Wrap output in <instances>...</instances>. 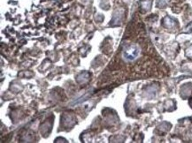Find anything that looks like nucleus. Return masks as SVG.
I'll use <instances>...</instances> for the list:
<instances>
[{
    "mask_svg": "<svg viewBox=\"0 0 192 143\" xmlns=\"http://www.w3.org/2000/svg\"><path fill=\"white\" fill-rule=\"evenodd\" d=\"M139 48L136 45H131L127 47L123 51V56L127 60H134L139 55Z\"/></svg>",
    "mask_w": 192,
    "mask_h": 143,
    "instance_id": "nucleus-1",
    "label": "nucleus"
}]
</instances>
